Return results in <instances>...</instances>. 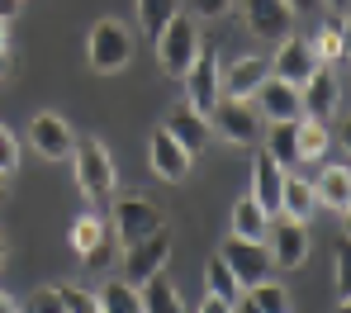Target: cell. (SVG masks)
<instances>
[{
    "label": "cell",
    "mask_w": 351,
    "mask_h": 313,
    "mask_svg": "<svg viewBox=\"0 0 351 313\" xmlns=\"http://www.w3.org/2000/svg\"><path fill=\"white\" fill-rule=\"evenodd\" d=\"M138 299H143V313H185L180 290L171 285L167 271H157L152 280H143V285H138Z\"/></svg>",
    "instance_id": "obj_21"
},
{
    "label": "cell",
    "mask_w": 351,
    "mask_h": 313,
    "mask_svg": "<svg viewBox=\"0 0 351 313\" xmlns=\"http://www.w3.org/2000/svg\"><path fill=\"white\" fill-rule=\"evenodd\" d=\"M299 119H280V124L266 128V157L280 162V166H299V138H294Z\"/></svg>",
    "instance_id": "obj_24"
},
{
    "label": "cell",
    "mask_w": 351,
    "mask_h": 313,
    "mask_svg": "<svg viewBox=\"0 0 351 313\" xmlns=\"http://www.w3.org/2000/svg\"><path fill=\"white\" fill-rule=\"evenodd\" d=\"M190 10H195L199 19H219V14L233 10V0H190Z\"/></svg>",
    "instance_id": "obj_34"
},
{
    "label": "cell",
    "mask_w": 351,
    "mask_h": 313,
    "mask_svg": "<svg viewBox=\"0 0 351 313\" xmlns=\"http://www.w3.org/2000/svg\"><path fill=\"white\" fill-rule=\"evenodd\" d=\"M95 304H100V313H143V299H138V290L128 280H110Z\"/></svg>",
    "instance_id": "obj_27"
},
{
    "label": "cell",
    "mask_w": 351,
    "mask_h": 313,
    "mask_svg": "<svg viewBox=\"0 0 351 313\" xmlns=\"http://www.w3.org/2000/svg\"><path fill=\"white\" fill-rule=\"evenodd\" d=\"M0 313H19V309H14V299H10V295H0Z\"/></svg>",
    "instance_id": "obj_39"
},
{
    "label": "cell",
    "mask_w": 351,
    "mask_h": 313,
    "mask_svg": "<svg viewBox=\"0 0 351 313\" xmlns=\"http://www.w3.org/2000/svg\"><path fill=\"white\" fill-rule=\"evenodd\" d=\"M86 58L95 71H123L133 62V34L119 24V19H100L90 29V43H86Z\"/></svg>",
    "instance_id": "obj_3"
},
{
    "label": "cell",
    "mask_w": 351,
    "mask_h": 313,
    "mask_svg": "<svg viewBox=\"0 0 351 313\" xmlns=\"http://www.w3.org/2000/svg\"><path fill=\"white\" fill-rule=\"evenodd\" d=\"M266 76H271V62H261V58H237L228 71H219V90L233 95V100H252Z\"/></svg>",
    "instance_id": "obj_16"
},
{
    "label": "cell",
    "mask_w": 351,
    "mask_h": 313,
    "mask_svg": "<svg viewBox=\"0 0 351 313\" xmlns=\"http://www.w3.org/2000/svg\"><path fill=\"white\" fill-rule=\"evenodd\" d=\"M0 195H5V176H0Z\"/></svg>",
    "instance_id": "obj_44"
},
{
    "label": "cell",
    "mask_w": 351,
    "mask_h": 313,
    "mask_svg": "<svg viewBox=\"0 0 351 313\" xmlns=\"http://www.w3.org/2000/svg\"><path fill=\"white\" fill-rule=\"evenodd\" d=\"M204 295H219V299H228V304L242 299V285L233 280V271L223 266V256L209 261V271H204Z\"/></svg>",
    "instance_id": "obj_30"
},
{
    "label": "cell",
    "mask_w": 351,
    "mask_h": 313,
    "mask_svg": "<svg viewBox=\"0 0 351 313\" xmlns=\"http://www.w3.org/2000/svg\"><path fill=\"white\" fill-rule=\"evenodd\" d=\"M176 14H180V0H138V19H143V34L147 38H157Z\"/></svg>",
    "instance_id": "obj_29"
},
{
    "label": "cell",
    "mask_w": 351,
    "mask_h": 313,
    "mask_svg": "<svg viewBox=\"0 0 351 313\" xmlns=\"http://www.w3.org/2000/svg\"><path fill=\"white\" fill-rule=\"evenodd\" d=\"M323 5H332V10H337V19L347 14V0H323Z\"/></svg>",
    "instance_id": "obj_40"
},
{
    "label": "cell",
    "mask_w": 351,
    "mask_h": 313,
    "mask_svg": "<svg viewBox=\"0 0 351 313\" xmlns=\"http://www.w3.org/2000/svg\"><path fill=\"white\" fill-rule=\"evenodd\" d=\"M285 5H290V14H308V10H318L323 0H285Z\"/></svg>",
    "instance_id": "obj_36"
},
{
    "label": "cell",
    "mask_w": 351,
    "mask_h": 313,
    "mask_svg": "<svg viewBox=\"0 0 351 313\" xmlns=\"http://www.w3.org/2000/svg\"><path fill=\"white\" fill-rule=\"evenodd\" d=\"M242 19H247V29L256 34V38H290L294 29V14L285 0H242Z\"/></svg>",
    "instance_id": "obj_11"
},
{
    "label": "cell",
    "mask_w": 351,
    "mask_h": 313,
    "mask_svg": "<svg viewBox=\"0 0 351 313\" xmlns=\"http://www.w3.org/2000/svg\"><path fill=\"white\" fill-rule=\"evenodd\" d=\"M313 199H318V209H332V214H347V209H351V171L342 166V162L318 171V181H313Z\"/></svg>",
    "instance_id": "obj_19"
},
{
    "label": "cell",
    "mask_w": 351,
    "mask_h": 313,
    "mask_svg": "<svg viewBox=\"0 0 351 313\" xmlns=\"http://www.w3.org/2000/svg\"><path fill=\"white\" fill-rule=\"evenodd\" d=\"M266 251H271V266H304V256H308V233H304V223L290 218V214H271V223H266Z\"/></svg>",
    "instance_id": "obj_7"
},
{
    "label": "cell",
    "mask_w": 351,
    "mask_h": 313,
    "mask_svg": "<svg viewBox=\"0 0 351 313\" xmlns=\"http://www.w3.org/2000/svg\"><path fill=\"white\" fill-rule=\"evenodd\" d=\"M219 256H223V266L233 271V280L242 285V290H252V285L271 280V271H276L266 242H242V238H228V242L219 247Z\"/></svg>",
    "instance_id": "obj_6"
},
{
    "label": "cell",
    "mask_w": 351,
    "mask_h": 313,
    "mask_svg": "<svg viewBox=\"0 0 351 313\" xmlns=\"http://www.w3.org/2000/svg\"><path fill=\"white\" fill-rule=\"evenodd\" d=\"M14 14H19V0H0V24L14 19Z\"/></svg>",
    "instance_id": "obj_37"
},
{
    "label": "cell",
    "mask_w": 351,
    "mask_h": 313,
    "mask_svg": "<svg viewBox=\"0 0 351 313\" xmlns=\"http://www.w3.org/2000/svg\"><path fill=\"white\" fill-rule=\"evenodd\" d=\"M71 166H76V186L81 195H90V199H100V195H110L119 181L114 171V157H110V147L105 142H81V147H71Z\"/></svg>",
    "instance_id": "obj_1"
},
{
    "label": "cell",
    "mask_w": 351,
    "mask_h": 313,
    "mask_svg": "<svg viewBox=\"0 0 351 313\" xmlns=\"http://www.w3.org/2000/svg\"><path fill=\"white\" fill-rule=\"evenodd\" d=\"M10 171H19V142L10 128H0V176H10Z\"/></svg>",
    "instance_id": "obj_32"
},
{
    "label": "cell",
    "mask_w": 351,
    "mask_h": 313,
    "mask_svg": "<svg viewBox=\"0 0 351 313\" xmlns=\"http://www.w3.org/2000/svg\"><path fill=\"white\" fill-rule=\"evenodd\" d=\"M5 71H10V43H0V81H5Z\"/></svg>",
    "instance_id": "obj_38"
},
{
    "label": "cell",
    "mask_w": 351,
    "mask_h": 313,
    "mask_svg": "<svg viewBox=\"0 0 351 313\" xmlns=\"http://www.w3.org/2000/svg\"><path fill=\"white\" fill-rule=\"evenodd\" d=\"M71 247L76 256L95 271V266H105V256H110V223H100L95 214H81L76 223H71Z\"/></svg>",
    "instance_id": "obj_14"
},
{
    "label": "cell",
    "mask_w": 351,
    "mask_h": 313,
    "mask_svg": "<svg viewBox=\"0 0 351 313\" xmlns=\"http://www.w3.org/2000/svg\"><path fill=\"white\" fill-rule=\"evenodd\" d=\"M0 43H5V24H0Z\"/></svg>",
    "instance_id": "obj_43"
},
{
    "label": "cell",
    "mask_w": 351,
    "mask_h": 313,
    "mask_svg": "<svg viewBox=\"0 0 351 313\" xmlns=\"http://www.w3.org/2000/svg\"><path fill=\"white\" fill-rule=\"evenodd\" d=\"M58 299H62V309H66V313H100L95 295L81 290V285H58Z\"/></svg>",
    "instance_id": "obj_31"
},
{
    "label": "cell",
    "mask_w": 351,
    "mask_h": 313,
    "mask_svg": "<svg viewBox=\"0 0 351 313\" xmlns=\"http://www.w3.org/2000/svg\"><path fill=\"white\" fill-rule=\"evenodd\" d=\"M294 138H299V162H318L328 152V124L323 119H299Z\"/></svg>",
    "instance_id": "obj_25"
},
{
    "label": "cell",
    "mask_w": 351,
    "mask_h": 313,
    "mask_svg": "<svg viewBox=\"0 0 351 313\" xmlns=\"http://www.w3.org/2000/svg\"><path fill=\"white\" fill-rule=\"evenodd\" d=\"M233 313H256V309H252L247 299H237V304H233Z\"/></svg>",
    "instance_id": "obj_41"
},
{
    "label": "cell",
    "mask_w": 351,
    "mask_h": 313,
    "mask_svg": "<svg viewBox=\"0 0 351 313\" xmlns=\"http://www.w3.org/2000/svg\"><path fill=\"white\" fill-rule=\"evenodd\" d=\"M280 186H285V166L261 152V157L252 162V199H256L266 214H280Z\"/></svg>",
    "instance_id": "obj_18"
},
{
    "label": "cell",
    "mask_w": 351,
    "mask_h": 313,
    "mask_svg": "<svg viewBox=\"0 0 351 313\" xmlns=\"http://www.w3.org/2000/svg\"><path fill=\"white\" fill-rule=\"evenodd\" d=\"M313 66L318 58L308 53V38H280V53H276V62H271V76H280V81H290V86H304L308 76H313Z\"/></svg>",
    "instance_id": "obj_15"
},
{
    "label": "cell",
    "mask_w": 351,
    "mask_h": 313,
    "mask_svg": "<svg viewBox=\"0 0 351 313\" xmlns=\"http://www.w3.org/2000/svg\"><path fill=\"white\" fill-rule=\"evenodd\" d=\"M313 209H318V199H313V181H304V176H290V171H285V186H280V214H290V218H299V223H308Z\"/></svg>",
    "instance_id": "obj_22"
},
{
    "label": "cell",
    "mask_w": 351,
    "mask_h": 313,
    "mask_svg": "<svg viewBox=\"0 0 351 313\" xmlns=\"http://www.w3.org/2000/svg\"><path fill=\"white\" fill-rule=\"evenodd\" d=\"M209 119L219 128V138L228 142H252L261 133V114L252 110V100H233V95H219V105L209 110Z\"/></svg>",
    "instance_id": "obj_9"
},
{
    "label": "cell",
    "mask_w": 351,
    "mask_h": 313,
    "mask_svg": "<svg viewBox=\"0 0 351 313\" xmlns=\"http://www.w3.org/2000/svg\"><path fill=\"white\" fill-rule=\"evenodd\" d=\"M219 95H223V90H219V58H214V48L199 43L195 62L185 66V105L209 119V110L219 105Z\"/></svg>",
    "instance_id": "obj_5"
},
{
    "label": "cell",
    "mask_w": 351,
    "mask_h": 313,
    "mask_svg": "<svg viewBox=\"0 0 351 313\" xmlns=\"http://www.w3.org/2000/svg\"><path fill=\"white\" fill-rule=\"evenodd\" d=\"M147 157H152V171H157L162 181H185V176H190V152L176 142L167 128H157V133H152Z\"/></svg>",
    "instance_id": "obj_17"
},
{
    "label": "cell",
    "mask_w": 351,
    "mask_h": 313,
    "mask_svg": "<svg viewBox=\"0 0 351 313\" xmlns=\"http://www.w3.org/2000/svg\"><path fill=\"white\" fill-rule=\"evenodd\" d=\"M256 114L271 119V124H280V119H304V110H299V86L280 81V76H266L261 90H256Z\"/></svg>",
    "instance_id": "obj_12"
},
{
    "label": "cell",
    "mask_w": 351,
    "mask_h": 313,
    "mask_svg": "<svg viewBox=\"0 0 351 313\" xmlns=\"http://www.w3.org/2000/svg\"><path fill=\"white\" fill-rule=\"evenodd\" d=\"M337 105H342V81H337L328 66H313V76L299 86V110H304V119H323V124H328V114H337Z\"/></svg>",
    "instance_id": "obj_10"
},
{
    "label": "cell",
    "mask_w": 351,
    "mask_h": 313,
    "mask_svg": "<svg viewBox=\"0 0 351 313\" xmlns=\"http://www.w3.org/2000/svg\"><path fill=\"white\" fill-rule=\"evenodd\" d=\"M0 266H5V233H0Z\"/></svg>",
    "instance_id": "obj_42"
},
{
    "label": "cell",
    "mask_w": 351,
    "mask_h": 313,
    "mask_svg": "<svg viewBox=\"0 0 351 313\" xmlns=\"http://www.w3.org/2000/svg\"><path fill=\"white\" fill-rule=\"evenodd\" d=\"M24 313H66V309H62L58 290H34L29 304H24Z\"/></svg>",
    "instance_id": "obj_33"
},
{
    "label": "cell",
    "mask_w": 351,
    "mask_h": 313,
    "mask_svg": "<svg viewBox=\"0 0 351 313\" xmlns=\"http://www.w3.org/2000/svg\"><path fill=\"white\" fill-rule=\"evenodd\" d=\"M308 53L318 58V66L337 62V58L347 53V29H342V24H328V29H318V34L308 38Z\"/></svg>",
    "instance_id": "obj_28"
},
{
    "label": "cell",
    "mask_w": 351,
    "mask_h": 313,
    "mask_svg": "<svg viewBox=\"0 0 351 313\" xmlns=\"http://www.w3.org/2000/svg\"><path fill=\"white\" fill-rule=\"evenodd\" d=\"M167 256H171V238H167V228L152 233V238H143V242H133V247H123V280L138 290L143 280H152L157 271H167Z\"/></svg>",
    "instance_id": "obj_8"
},
{
    "label": "cell",
    "mask_w": 351,
    "mask_h": 313,
    "mask_svg": "<svg viewBox=\"0 0 351 313\" xmlns=\"http://www.w3.org/2000/svg\"><path fill=\"white\" fill-rule=\"evenodd\" d=\"M195 53H199V29H195L190 14H176L171 24L157 34V66L171 71V76H185V66L195 62Z\"/></svg>",
    "instance_id": "obj_4"
},
{
    "label": "cell",
    "mask_w": 351,
    "mask_h": 313,
    "mask_svg": "<svg viewBox=\"0 0 351 313\" xmlns=\"http://www.w3.org/2000/svg\"><path fill=\"white\" fill-rule=\"evenodd\" d=\"M199 313H233V304H228V299H219V295H204Z\"/></svg>",
    "instance_id": "obj_35"
},
{
    "label": "cell",
    "mask_w": 351,
    "mask_h": 313,
    "mask_svg": "<svg viewBox=\"0 0 351 313\" xmlns=\"http://www.w3.org/2000/svg\"><path fill=\"white\" fill-rule=\"evenodd\" d=\"M167 223H162V214H157V204H147V199H119L114 214H110V238H114L119 247H133V242H143V238H152V233H162Z\"/></svg>",
    "instance_id": "obj_2"
},
{
    "label": "cell",
    "mask_w": 351,
    "mask_h": 313,
    "mask_svg": "<svg viewBox=\"0 0 351 313\" xmlns=\"http://www.w3.org/2000/svg\"><path fill=\"white\" fill-rule=\"evenodd\" d=\"M162 128L171 133V138L180 142V147H185V152H190V157H195V152L209 142V119H204V114H195L190 105H176L171 114H167V124H162Z\"/></svg>",
    "instance_id": "obj_20"
},
{
    "label": "cell",
    "mask_w": 351,
    "mask_h": 313,
    "mask_svg": "<svg viewBox=\"0 0 351 313\" xmlns=\"http://www.w3.org/2000/svg\"><path fill=\"white\" fill-rule=\"evenodd\" d=\"M29 142H34V152L38 157H71V147H76V138H71V128L62 114H34V124H29Z\"/></svg>",
    "instance_id": "obj_13"
},
{
    "label": "cell",
    "mask_w": 351,
    "mask_h": 313,
    "mask_svg": "<svg viewBox=\"0 0 351 313\" xmlns=\"http://www.w3.org/2000/svg\"><path fill=\"white\" fill-rule=\"evenodd\" d=\"M242 299L256 313H290V295H285V285H276V280H261V285L242 290Z\"/></svg>",
    "instance_id": "obj_26"
},
{
    "label": "cell",
    "mask_w": 351,
    "mask_h": 313,
    "mask_svg": "<svg viewBox=\"0 0 351 313\" xmlns=\"http://www.w3.org/2000/svg\"><path fill=\"white\" fill-rule=\"evenodd\" d=\"M266 223H271V214L252 195L233 204V238H242V242H266Z\"/></svg>",
    "instance_id": "obj_23"
}]
</instances>
